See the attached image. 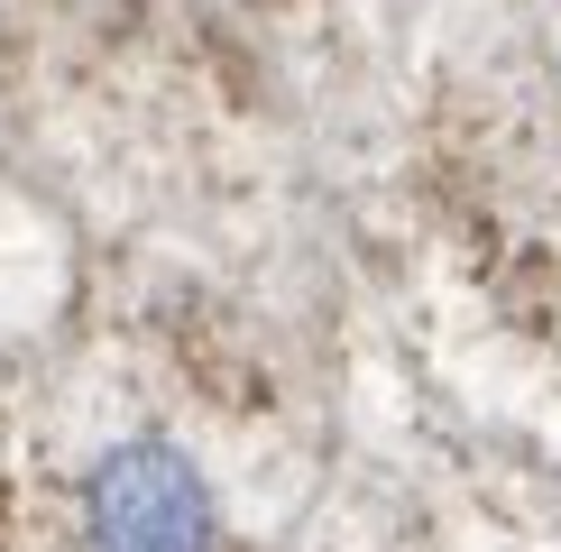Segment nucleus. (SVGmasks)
Instances as JSON below:
<instances>
[{
  "label": "nucleus",
  "mask_w": 561,
  "mask_h": 552,
  "mask_svg": "<svg viewBox=\"0 0 561 552\" xmlns=\"http://www.w3.org/2000/svg\"><path fill=\"white\" fill-rule=\"evenodd\" d=\"M83 534L92 552H213V488L175 442L138 433V442L102 451L83 479Z\"/></svg>",
  "instance_id": "1"
}]
</instances>
